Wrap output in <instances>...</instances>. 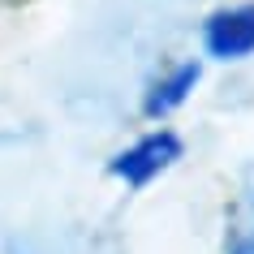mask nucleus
I'll list each match as a JSON object with an SVG mask.
<instances>
[{
    "label": "nucleus",
    "instance_id": "f257e3e1",
    "mask_svg": "<svg viewBox=\"0 0 254 254\" xmlns=\"http://www.w3.org/2000/svg\"><path fill=\"white\" fill-rule=\"evenodd\" d=\"M181 138L173 134V129H151V134H142L138 142H129L125 151H117L112 160H108V173L117 177V181H125L129 190H142L151 186L160 173H168L177 160H181Z\"/></svg>",
    "mask_w": 254,
    "mask_h": 254
},
{
    "label": "nucleus",
    "instance_id": "f03ea898",
    "mask_svg": "<svg viewBox=\"0 0 254 254\" xmlns=\"http://www.w3.org/2000/svg\"><path fill=\"white\" fill-rule=\"evenodd\" d=\"M202 48L215 61L254 56V4H228L202 22Z\"/></svg>",
    "mask_w": 254,
    "mask_h": 254
},
{
    "label": "nucleus",
    "instance_id": "7ed1b4c3",
    "mask_svg": "<svg viewBox=\"0 0 254 254\" xmlns=\"http://www.w3.org/2000/svg\"><path fill=\"white\" fill-rule=\"evenodd\" d=\"M198 78H202V65H198V61H181V65H173L164 78L151 82L147 99H142V112H147L151 121H160V117H168V112H177V108L190 99V91L198 86Z\"/></svg>",
    "mask_w": 254,
    "mask_h": 254
},
{
    "label": "nucleus",
    "instance_id": "20e7f679",
    "mask_svg": "<svg viewBox=\"0 0 254 254\" xmlns=\"http://www.w3.org/2000/svg\"><path fill=\"white\" fill-rule=\"evenodd\" d=\"M228 254H254V164L241 173V198L228 224Z\"/></svg>",
    "mask_w": 254,
    "mask_h": 254
}]
</instances>
